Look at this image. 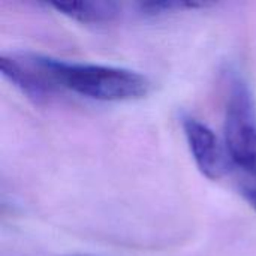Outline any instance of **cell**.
<instances>
[{
	"mask_svg": "<svg viewBox=\"0 0 256 256\" xmlns=\"http://www.w3.org/2000/svg\"><path fill=\"white\" fill-rule=\"evenodd\" d=\"M32 57L52 92L64 88L94 100L124 102L142 99L152 90V81L136 70L93 63H68L38 54Z\"/></svg>",
	"mask_w": 256,
	"mask_h": 256,
	"instance_id": "6da1fadb",
	"label": "cell"
},
{
	"mask_svg": "<svg viewBox=\"0 0 256 256\" xmlns=\"http://www.w3.org/2000/svg\"><path fill=\"white\" fill-rule=\"evenodd\" d=\"M225 144L230 159L256 177V114L248 87L238 81L226 105Z\"/></svg>",
	"mask_w": 256,
	"mask_h": 256,
	"instance_id": "7a4b0ae2",
	"label": "cell"
},
{
	"mask_svg": "<svg viewBox=\"0 0 256 256\" xmlns=\"http://www.w3.org/2000/svg\"><path fill=\"white\" fill-rule=\"evenodd\" d=\"M207 3H196V2H148L142 3L141 8L147 14H164V12H174L183 9H195V8H206Z\"/></svg>",
	"mask_w": 256,
	"mask_h": 256,
	"instance_id": "5b68a950",
	"label": "cell"
},
{
	"mask_svg": "<svg viewBox=\"0 0 256 256\" xmlns=\"http://www.w3.org/2000/svg\"><path fill=\"white\" fill-rule=\"evenodd\" d=\"M60 14L80 22H105L118 15V4L114 2H72L51 3Z\"/></svg>",
	"mask_w": 256,
	"mask_h": 256,
	"instance_id": "277c9868",
	"label": "cell"
},
{
	"mask_svg": "<svg viewBox=\"0 0 256 256\" xmlns=\"http://www.w3.org/2000/svg\"><path fill=\"white\" fill-rule=\"evenodd\" d=\"M184 135L192 153V158L201 171L210 180H219L226 172V154L216 134L196 118L188 117L183 120Z\"/></svg>",
	"mask_w": 256,
	"mask_h": 256,
	"instance_id": "3957f363",
	"label": "cell"
},
{
	"mask_svg": "<svg viewBox=\"0 0 256 256\" xmlns=\"http://www.w3.org/2000/svg\"><path fill=\"white\" fill-rule=\"evenodd\" d=\"M244 196L249 201V204L256 210V190H246L244 192Z\"/></svg>",
	"mask_w": 256,
	"mask_h": 256,
	"instance_id": "8992f818",
	"label": "cell"
}]
</instances>
